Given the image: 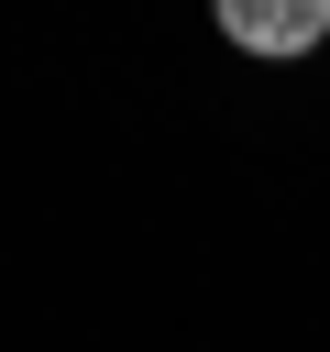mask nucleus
I'll return each mask as SVG.
<instances>
[{
  "instance_id": "obj_1",
  "label": "nucleus",
  "mask_w": 330,
  "mask_h": 352,
  "mask_svg": "<svg viewBox=\"0 0 330 352\" xmlns=\"http://www.w3.org/2000/svg\"><path fill=\"white\" fill-rule=\"evenodd\" d=\"M209 22H220L242 55H264V66L330 44V0H209Z\"/></svg>"
}]
</instances>
